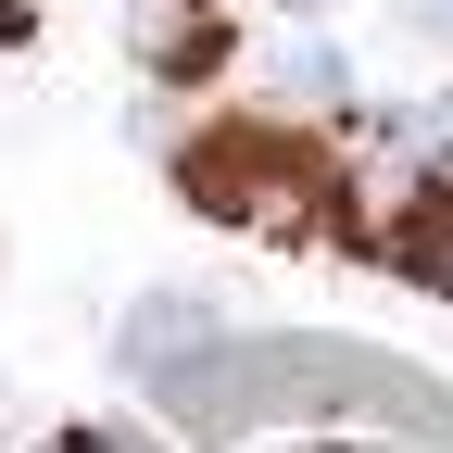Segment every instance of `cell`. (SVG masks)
I'll return each instance as SVG.
<instances>
[{"mask_svg":"<svg viewBox=\"0 0 453 453\" xmlns=\"http://www.w3.org/2000/svg\"><path fill=\"white\" fill-rule=\"evenodd\" d=\"M164 416L189 441H252V428H403L428 453H453V390H428L403 353H365V340H240L226 327L214 353L164 390Z\"/></svg>","mask_w":453,"mask_h":453,"instance_id":"6da1fadb","label":"cell"},{"mask_svg":"<svg viewBox=\"0 0 453 453\" xmlns=\"http://www.w3.org/2000/svg\"><path fill=\"white\" fill-rule=\"evenodd\" d=\"M177 202L214 226H252V240L290 252H353L365 240V189L353 151L303 113H214L202 139H177Z\"/></svg>","mask_w":453,"mask_h":453,"instance_id":"7a4b0ae2","label":"cell"},{"mask_svg":"<svg viewBox=\"0 0 453 453\" xmlns=\"http://www.w3.org/2000/svg\"><path fill=\"white\" fill-rule=\"evenodd\" d=\"M365 252H378L390 277H416V290H441V303H453V151H441V164H416L390 214H365Z\"/></svg>","mask_w":453,"mask_h":453,"instance_id":"3957f363","label":"cell"},{"mask_svg":"<svg viewBox=\"0 0 453 453\" xmlns=\"http://www.w3.org/2000/svg\"><path fill=\"white\" fill-rule=\"evenodd\" d=\"M214 340H226V315H214V303H189V290H151L127 327H113V365H127L151 403H164V390H177V378L214 353Z\"/></svg>","mask_w":453,"mask_h":453,"instance_id":"277c9868","label":"cell"},{"mask_svg":"<svg viewBox=\"0 0 453 453\" xmlns=\"http://www.w3.org/2000/svg\"><path fill=\"white\" fill-rule=\"evenodd\" d=\"M226 50H240V26H226L214 0H139V64H151L164 88L226 76Z\"/></svg>","mask_w":453,"mask_h":453,"instance_id":"5b68a950","label":"cell"},{"mask_svg":"<svg viewBox=\"0 0 453 453\" xmlns=\"http://www.w3.org/2000/svg\"><path fill=\"white\" fill-rule=\"evenodd\" d=\"M50 453H151V441H139V428H64Z\"/></svg>","mask_w":453,"mask_h":453,"instance_id":"8992f818","label":"cell"},{"mask_svg":"<svg viewBox=\"0 0 453 453\" xmlns=\"http://www.w3.org/2000/svg\"><path fill=\"white\" fill-rule=\"evenodd\" d=\"M403 13V38H453V0H390Z\"/></svg>","mask_w":453,"mask_h":453,"instance_id":"52a82bcc","label":"cell"},{"mask_svg":"<svg viewBox=\"0 0 453 453\" xmlns=\"http://www.w3.org/2000/svg\"><path fill=\"white\" fill-rule=\"evenodd\" d=\"M303 453H378V441H303Z\"/></svg>","mask_w":453,"mask_h":453,"instance_id":"ba28073f","label":"cell"},{"mask_svg":"<svg viewBox=\"0 0 453 453\" xmlns=\"http://www.w3.org/2000/svg\"><path fill=\"white\" fill-rule=\"evenodd\" d=\"M277 13H327V0H277Z\"/></svg>","mask_w":453,"mask_h":453,"instance_id":"9c48e42d","label":"cell"}]
</instances>
